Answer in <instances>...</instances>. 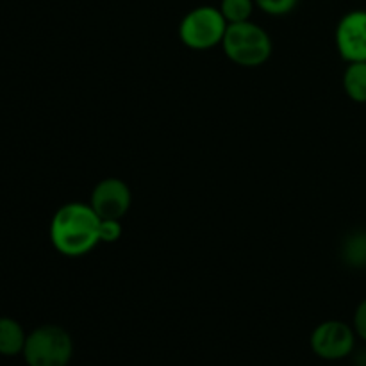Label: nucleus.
Segmentation results:
<instances>
[{
	"label": "nucleus",
	"mask_w": 366,
	"mask_h": 366,
	"mask_svg": "<svg viewBox=\"0 0 366 366\" xmlns=\"http://www.w3.org/2000/svg\"><path fill=\"white\" fill-rule=\"evenodd\" d=\"M99 227L100 217L89 204L68 202L50 222V242L63 256H86L100 243Z\"/></svg>",
	"instance_id": "1"
},
{
	"label": "nucleus",
	"mask_w": 366,
	"mask_h": 366,
	"mask_svg": "<svg viewBox=\"0 0 366 366\" xmlns=\"http://www.w3.org/2000/svg\"><path fill=\"white\" fill-rule=\"evenodd\" d=\"M222 49L238 66L257 68L270 59L274 45L270 34L261 25L249 20L227 25Z\"/></svg>",
	"instance_id": "2"
},
{
	"label": "nucleus",
	"mask_w": 366,
	"mask_h": 366,
	"mask_svg": "<svg viewBox=\"0 0 366 366\" xmlns=\"http://www.w3.org/2000/svg\"><path fill=\"white\" fill-rule=\"evenodd\" d=\"M21 354L27 366H68L74 356V340L59 325H41L27 335Z\"/></svg>",
	"instance_id": "3"
},
{
	"label": "nucleus",
	"mask_w": 366,
	"mask_h": 366,
	"mask_svg": "<svg viewBox=\"0 0 366 366\" xmlns=\"http://www.w3.org/2000/svg\"><path fill=\"white\" fill-rule=\"evenodd\" d=\"M227 25L218 7L199 6L179 24V39L192 50H209L222 45Z\"/></svg>",
	"instance_id": "4"
},
{
	"label": "nucleus",
	"mask_w": 366,
	"mask_h": 366,
	"mask_svg": "<svg viewBox=\"0 0 366 366\" xmlns=\"http://www.w3.org/2000/svg\"><path fill=\"white\" fill-rule=\"evenodd\" d=\"M310 345L320 360H345L356 349V331L345 322L325 320L311 332Z\"/></svg>",
	"instance_id": "5"
},
{
	"label": "nucleus",
	"mask_w": 366,
	"mask_h": 366,
	"mask_svg": "<svg viewBox=\"0 0 366 366\" xmlns=\"http://www.w3.org/2000/svg\"><path fill=\"white\" fill-rule=\"evenodd\" d=\"M132 193L127 182L117 177H107L97 182L92 192V200L89 206L95 209L100 218H113V220H122L131 209Z\"/></svg>",
	"instance_id": "6"
},
{
	"label": "nucleus",
	"mask_w": 366,
	"mask_h": 366,
	"mask_svg": "<svg viewBox=\"0 0 366 366\" xmlns=\"http://www.w3.org/2000/svg\"><path fill=\"white\" fill-rule=\"evenodd\" d=\"M336 49L347 63L366 61V11L356 9L347 13L338 21L335 34Z\"/></svg>",
	"instance_id": "7"
},
{
	"label": "nucleus",
	"mask_w": 366,
	"mask_h": 366,
	"mask_svg": "<svg viewBox=\"0 0 366 366\" xmlns=\"http://www.w3.org/2000/svg\"><path fill=\"white\" fill-rule=\"evenodd\" d=\"M25 335L24 327L13 318H0V354L2 356H16L24 352Z\"/></svg>",
	"instance_id": "8"
},
{
	"label": "nucleus",
	"mask_w": 366,
	"mask_h": 366,
	"mask_svg": "<svg viewBox=\"0 0 366 366\" xmlns=\"http://www.w3.org/2000/svg\"><path fill=\"white\" fill-rule=\"evenodd\" d=\"M343 89L357 104H366V61L349 63L343 74Z\"/></svg>",
	"instance_id": "9"
},
{
	"label": "nucleus",
	"mask_w": 366,
	"mask_h": 366,
	"mask_svg": "<svg viewBox=\"0 0 366 366\" xmlns=\"http://www.w3.org/2000/svg\"><path fill=\"white\" fill-rule=\"evenodd\" d=\"M343 259L347 264L354 268H365L366 267V232L357 231L350 234L343 243Z\"/></svg>",
	"instance_id": "10"
},
{
	"label": "nucleus",
	"mask_w": 366,
	"mask_h": 366,
	"mask_svg": "<svg viewBox=\"0 0 366 366\" xmlns=\"http://www.w3.org/2000/svg\"><path fill=\"white\" fill-rule=\"evenodd\" d=\"M254 6H256L254 0H222L218 9L224 14L227 24H242L250 20Z\"/></svg>",
	"instance_id": "11"
},
{
	"label": "nucleus",
	"mask_w": 366,
	"mask_h": 366,
	"mask_svg": "<svg viewBox=\"0 0 366 366\" xmlns=\"http://www.w3.org/2000/svg\"><path fill=\"white\" fill-rule=\"evenodd\" d=\"M263 13L272 16H285L297 7L299 0H254Z\"/></svg>",
	"instance_id": "12"
},
{
	"label": "nucleus",
	"mask_w": 366,
	"mask_h": 366,
	"mask_svg": "<svg viewBox=\"0 0 366 366\" xmlns=\"http://www.w3.org/2000/svg\"><path fill=\"white\" fill-rule=\"evenodd\" d=\"M99 238L100 243H114L122 238V224L120 220H113V218H100L99 227Z\"/></svg>",
	"instance_id": "13"
},
{
	"label": "nucleus",
	"mask_w": 366,
	"mask_h": 366,
	"mask_svg": "<svg viewBox=\"0 0 366 366\" xmlns=\"http://www.w3.org/2000/svg\"><path fill=\"white\" fill-rule=\"evenodd\" d=\"M352 327L354 331H356V336H360V338L366 343V299L361 300L360 306L356 307Z\"/></svg>",
	"instance_id": "14"
},
{
	"label": "nucleus",
	"mask_w": 366,
	"mask_h": 366,
	"mask_svg": "<svg viewBox=\"0 0 366 366\" xmlns=\"http://www.w3.org/2000/svg\"><path fill=\"white\" fill-rule=\"evenodd\" d=\"M354 363H356V366H366V349L360 350V352L356 354V357H354Z\"/></svg>",
	"instance_id": "15"
}]
</instances>
